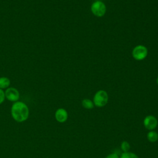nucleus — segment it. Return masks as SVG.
I'll list each match as a JSON object with an SVG mask.
<instances>
[{
    "label": "nucleus",
    "mask_w": 158,
    "mask_h": 158,
    "mask_svg": "<svg viewBox=\"0 0 158 158\" xmlns=\"http://www.w3.org/2000/svg\"><path fill=\"white\" fill-rule=\"evenodd\" d=\"M6 98L11 102H17L20 98L19 91L15 88H7L5 91Z\"/></svg>",
    "instance_id": "nucleus-5"
},
{
    "label": "nucleus",
    "mask_w": 158,
    "mask_h": 158,
    "mask_svg": "<svg viewBox=\"0 0 158 158\" xmlns=\"http://www.w3.org/2000/svg\"><path fill=\"white\" fill-rule=\"evenodd\" d=\"M108 94L104 90H99L97 91L93 98L94 105L98 107H101L106 105L108 102Z\"/></svg>",
    "instance_id": "nucleus-2"
},
{
    "label": "nucleus",
    "mask_w": 158,
    "mask_h": 158,
    "mask_svg": "<svg viewBox=\"0 0 158 158\" xmlns=\"http://www.w3.org/2000/svg\"><path fill=\"white\" fill-rule=\"evenodd\" d=\"M143 124L146 129L149 130H153L157 127L158 121L154 116L148 115L144 118Z\"/></svg>",
    "instance_id": "nucleus-6"
},
{
    "label": "nucleus",
    "mask_w": 158,
    "mask_h": 158,
    "mask_svg": "<svg viewBox=\"0 0 158 158\" xmlns=\"http://www.w3.org/2000/svg\"><path fill=\"white\" fill-rule=\"evenodd\" d=\"M56 120L59 123H64L67 121L68 118L67 111L64 108H59L56 110L55 114Z\"/></svg>",
    "instance_id": "nucleus-7"
},
{
    "label": "nucleus",
    "mask_w": 158,
    "mask_h": 158,
    "mask_svg": "<svg viewBox=\"0 0 158 158\" xmlns=\"http://www.w3.org/2000/svg\"><path fill=\"white\" fill-rule=\"evenodd\" d=\"M10 84V80L7 77H1L0 78V89L7 88Z\"/></svg>",
    "instance_id": "nucleus-9"
},
{
    "label": "nucleus",
    "mask_w": 158,
    "mask_h": 158,
    "mask_svg": "<svg viewBox=\"0 0 158 158\" xmlns=\"http://www.w3.org/2000/svg\"><path fill=\"white\" fill-rule=\"evenodd\" d=\"M92 13L97 17H102L106 11V5L101 1H96L93 2L91 7Z\"/></svg>",
    "instance_id": "nucleus-3"
},
{
    "label": "nucleus",
    "mask_w": 158,
    "mask_h": 158,
    "mask_svg": "<svg viewBox=\"0 0 158 158\" xmlns=\"http://www.w3.org/2000/svg\"><path fill=\"white\" fill-rule=\"evenodd\" d=\"M156 81H157V85H158V77H157V80H156Z\"/></svg>",
    "instance_id": "nucleus-15"
},
{
    "label": "nucleus",
    "mask_w": 158,
    "mask_h": 158,
    "mask_svg": "<svg viewBox=\"0 0 158 158\" xmlns=\"http://www.w3.org/2000/svg\"><path fill=\"white\" fill-rule=\"evenodd\" d=\"M148 55L147 48L143 45H138L134 48L132 51L133 58L137 60H141L146 58Z\"/></svg>",
    "instance_id": "nucleus-4"
},
{
    "label": "nucleus",
    "mask_w": 158,
    "mask_h": 158,
    "mask_svg": "<svg viewBox=\"0 0 158 158\" xmlns=\"http://www.w3.org/2000/svg\"><path fill=\"white\" fill-rule=\"evenodd\" d=\"M81 105L84 108L87 109H91L94 107V106L93 102L89 99H84L81 101Z\"/></svg>",
    "instance_id": "nucleus-10"
},
{
    "label": "nucleus",
    "mask_w": 158,
    "mask_h": 158,
    "mask_svg": "<svg viewBox=\"0 0 158 158\" xmlns=\"http://www.w3.org/2000/svg\"><path fill=\"white\" fill-rule=\"evenodd\" d=\"M120 158H139L137 155L131 152H123L122 153Z\"/></svg>",
    "instance_id": "nucleus-11"
},
{
    "label": "nucleus",
    "mask_w": 158,
    "mask_h": 158,
    "mask_svg": "<svg viewBox=\"0 0 158 158\" xmlns=\"http://www.w3.org/2000/svg\"><path fill=\"white\" fill-rule=\"evenodd\" d=\"M105 158H120V157L118 156V155L117 154L114 152V153H111V154H109Z\"/></svg>",
    "instance_id": "nucleus-14"
},
{
    "label": "nucleus",
    "mask_w": 158,
    "mask_h": 158,
    "mask_svg": "<svg viewBox=\"0 0 158 158\" xmlns=\"http://www.w3.org/2000/svg\"><path fill=\"white\" fill-rule=\"evenodd\" d=\"M5 98V92L2 89H0V104L4 101Z\"/></svg>",
    "instance_id": "nucleus-13"
},
{
    "label": "nucleus",
    "mask_w": 158,
    "mask_h": 158,
    "mask_svg": "<svg viewBox=\"0 0 158 158\" xmlns=\"http://www.w3.org/2000/svg\"><path fill=\"white\" fill-rule=\"evenodd\" d=\"M12 118L17 122L22 123L26 121L30 115V110L28 106L23 102H15L10 109Z\"/></svg>",
    "instance_id": "nucleus-1"
},
{
    "label": "nucleus",
    "mask_w": 158,
    "mask_h": 158,
    "mask_svg": "<svg viewBox=\"0 0 158 158\" xmlns=\"http://www.w3.org/2000/svg\"><path fill=\"white\" fill-rule=\"evenodd\" d=\"M120 148H121V149L123 151V152H128L130 148V145L128 141H123L121 143Z\"/></svg>",
    "instance_id": "nucleus-12"
},
{
    "label": "nucleus",
    "mask_w": 158,
    "mask_h": 158,
    "mask_svg": "<svg viewBox=\"0 0 158 158\" xmlns=\"http://www.w3.org/2000/svg\"><path fill=\"white\" fill-rule=\"evenodd\" d=\"M147 138L149 141L154 143L158 140V133L154 130H150L147 134Z\"/></svg>",
    "instance_id": "nucleus-8"
}]
</instances>
